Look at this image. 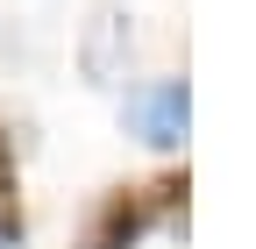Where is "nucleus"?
I'll return each instance as SVG.
<instances>
[{"label":"nucleus","mask_w":256,"mask_h":249,"mask_svg":"<svg viewBox=\"0 0 256 249\" xmlns=\"http://www.w3.org/2000/svg\"><path fill=\"white\" fill-rule=\"evenodd\" d=\"M178 192H185L178 178L150 185V192H114L100 214H92V228H86V249H136V235L150 228V214H156V206H171Z\"/></svg>","instance_id":"nucleus-1"},{"label":"nucleus","mask_w":256,"mask_h":249,"mask_svg":"<svg viewBox=\"0 0 256 249\" xmlns=\"http://www.w3.org/2000/svg\"><path fill=\"white\" fill-rule=\"evenodd\" d=\"M121 57H128V14L107 0V8H92V28H86V72L92 78H114Z\"/></svg>","instance_id":"nucleus-3"},{"label":"nucleus","mask_w":256,"mask_h":249,"mask_svg":"<svg viewBox=\"0 0 256 249\" xmlns=\"http://www.w3.org/2000/svg\"><path fill=\"white\" fill-rule=\"evenodd\" d=\"M22 235V192H14V157H8V136H0V242Z\"/></svg>","instance_id":"nucleus-4"},{"label":"nucleus","mask_w":256,"mask_h":249,"mask_svg":"<svg viewBox=\"0 0 256 249\" xmlns=\"http://www.w3.org/2000/svg\"><path fill=\"white\" fill-rule=\"evenodd\" d=\"M185 121H192V92H185V78H156V86H142L136 100H128V128H136L142 142H156V150L185 142Z\"/></svg>","instance_id":"nucleus-2"}]
</instances>
